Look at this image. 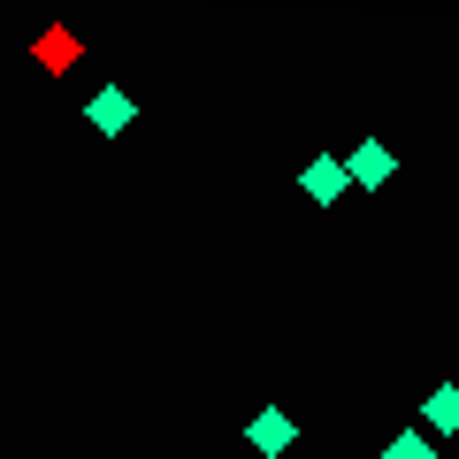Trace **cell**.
I'll return each mask as SVG.
<instances>
[{
  "mask_svg": "<svg viewBox=\"0 0 459 459\" xmlns=\"http://www.w3.org/2000/svg\"><path fill=\"white\" fill-rule=\"evenodd\" d=\"M299 192H307L314 207H337V199L352 192V177H344V161H337V153H322V161H307V169H299Z\"/></svg>",
  "mask_w": 459,
  "mask_h": 459,
  "instance_id": "277c9868",
  "label": "cell"
},
{
  "mask_svg": "<svg viewBox=\"0 0 459 459\" xmlns=\"http://www.w3.org/2000/svg\"><path fill=\"white\" fill-rule=\"evenodd\" d=\"M421 429L429 437H459V383H437L421 398Z\"/></svg>",
  "mask_w": 459,
  "mask_h": 459,
  "instance_id": "5b68a950",
  "label": "cell"
},
{
  "mask_svg": "<svg viewBox=\"0 0 459 459\" xmlns=\"http://www.w3.org/2000/svg\"><path fill=\"white\" fill-rule=\"evenodd\" d=\"M246 444H253V452H261V459H283V452H291V444H299V421H291V413H283V406H261V413H253V421H246Z\"/></svg>",
  "mask_w": 459,
  "mask_h": 459,
  "instance_id": "7a4b0ae2",
  "label": "cell"
},
{
  "mask_svg": "<svg viewBox=\"0 0 459 459\" xmlns=\"http://www.w3.org/2000/svg\"><path fill=\"white\" fill-rule=\"evenodd\" d=\"M84 123H92L100 138H123V131H131V123H138V100L123 92V84H108V92H100V100H84Z\"/></svg>",
  "mask_w": 459,
  "mask_h": 459,
  "instance_id": "3957f363",
  "label": "cell"
},
{
  "mask_svg": "<svg viewBox=\"0 0 459 459\" xmlns=\"http://www.w3.org/2000/svg\"><path fill=\"white\" fill-rule=\"evenodd\" d=\"M383 459H437V437H429V429H398V437L383 444Z\"/></svg>",
  "mask_w": 459,
  "mask_h": 459,
  "instance_id": "8992f818",
  "label": "cell"
},
{
  "mask_svg": "<svg viewBox=\"0 0 459 459\" xmlns=\"http://www.w3.org/2000/svg\"><path fill=\"white\" fill-rule=\"evenodd\" d=\"M344 177L360 184V192H383V184H391V177H398V153H391V146H383V138H360V146L344 153Z\"/></svg>",
  "mask_w": 459,
  "mask_h": 459,
  "instance_id": "6da1fadb",
  "label": "cell"
}]
</instances>
